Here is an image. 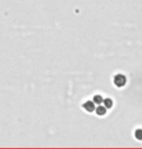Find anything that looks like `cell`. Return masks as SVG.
I'll list each match as a JSON object with an SVG mask.
<instances>
[{
  "instance_id": "1",
  "label": "cell",
  "mask_w": 142,
  "mask_h": 149,
  "mask_svg": "<svg viewBox=\"0 0 142 149\" xmlns=\"http://www.w3.org/2000/svg\"><path fill=\"white\" fill-rule=\"evenodd\" d=\"M126 77L125 76H123V74H117V76H115L114 77V83L116 84L118 87H122L126 84Z\"/></svg>"
},
{
  "instance_id": "2",
  "label": "cell",
  "mask_w": 142,
  "mask_h": 149,
  "mask_svg": "<svg viewBox=\"0 0 142 149\" xmlns=\"http://www.w3.org/2000/svg\"><path fill=\"white\" fill-rule=\"evenodd\" d=\"M83 108L85 109V111H87L88 112H92L95 111V103L91 102V101H87L83 104Z\"/></svg>"
},
{
  "instance_id": "3",
  "label": "cell",
  "mask_w": 142,
  "mask_h": 149,
  "mask_svg": "<svg viewBox=\"0 0 142 149\" xmlns=\"http://www.w3.org/2000/svg\"><path fill=\"white\" fill-rule=\"evenodd\" d=\"M96 112L98 115H103L106 113V108L105 107H100L99 106L98 108L96 109Z\"/></svg>"
},
{
  "instance_id": "4",
  "label": "cell",
  "mask_w": 142,
  "mask_h": 149,
  "mask_svg": "<svg viewBox=\"0 0 142 149\" xmlns=\"http://www.w3.org/2000/svg\"><path fill=\"white\" fill-rule=\"evenodd\" d=\"M103 102L105 104V107L106 109H110L112 105H113V102H112L110 99H105V100H103Z\"/></svg>"
},
{
  "instance_id": "5",
  "label": "cell",
  "mask_w": 142,
  "mask_h": 149,
  "mask_svg": "<svg viewBox=\"0 0 142 149\" xmlns=\"http://www.w3.org/2000/svg\"><path fill=\"white\" fill-rule=\"evenodd\" d=\"M93 102L95 104H98V105H100V104H102L103 103V98L100 95H96V96L94 97V99H93Z\"/></svg>"
},
{
  "instance_id": "6",
  "label": "cell",
  "mask_w": 142,
  "mask_h": 149,
  "mask_svg": "<svg viewBox=\"0 0 142 149\" xmlns=\"http://www.w3.org/2000/svg\"><path fill=\"white\" fill-rule=\"evenodd\" d=\"M135 138L137 139H139V141H142V130L141 129L137 130L136 132H135Z\"/></svg>"
}]
</instances>
